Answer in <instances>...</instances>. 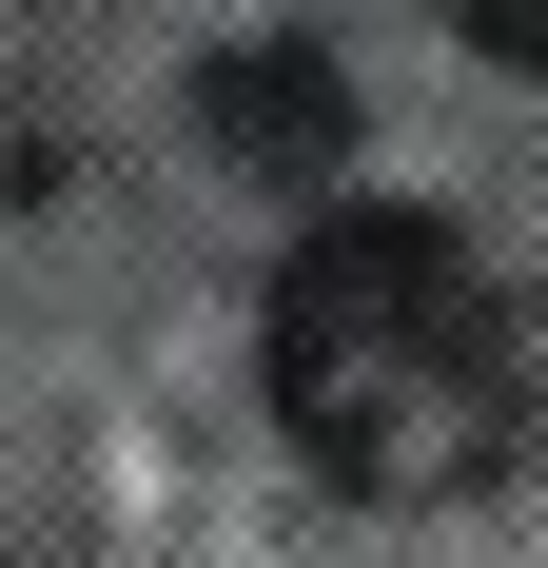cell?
<instances>
[{
  "label": "cell",
  "instance_id": "2",
  "mask_svg": "<svg viewBox=\"0 0 548 568\" xmlns=\"http://www.w3.org/2000/svg\"><path fill=\"white\" fill-rule=\"evenodd\" d=\"M216 138L235 158H333V79H314V40H255V59H216Z\"/></svg>",
  "mask_w": 548,
  "mask_h": 568
},
{
  "label": "cell",
  "instance_id": "1",
  "mask_svg": "<svg viewBox=\"0 0 548 568\" xmlns=\"http://www.w3.org/2000/svg\"><path fill=\"white\" fill-rule=\"evenodd\" d=\"M274 432L373 510L490 490L509 432H529V334H509L490 255L412 196H333L274 275Z\"/></svg>",
  "mask_w": 548,
  "mask_h": 568
},
{
  "label": "cell",
  "instance_id": "3",
  "mask_svg": "<svg viewBox=\"0 0 548 568\" xmlns=\"http://www.w3.org/2000/svg\"><path fill=\"white\" fill-rule=\"evenodd\" d=\"M470 20V59H548V0H450Z\"/></svg>",
  "mask_w": 548,
  "mask_h": 568
}]
</instances>
